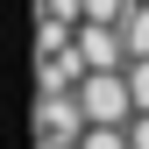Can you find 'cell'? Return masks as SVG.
Listing matches in <instances>:
<instances>
[{"label": "cell", "mask_w": 149, "mask_h": 149, "mask_svg": "<svg viewBox=\"0 0 149 149\" xmlns=\"http://www.w3.org/2000/svg\"><path fill=\"white\" fill-rule=\"evenodd\" d=\"M78 100H85V121L92 128H128V121L142 114V107H135V85H128V64L121 71H85Z\"/></svg>", "instance_id": "1"}, {"label": "cell", "mask_w": 149, "mask_h": 149, "mask_svg": "<svg viewBox=\"0 0 149 149\" xmlns=\"http://www.w3.org/2000/svg\"><path fill=\"white\" fill-rule=\"evenodd\" d=\"M78 50H85L92 71H121V64H128V36H121V22H78Z\"/></svg>", "instance_id": "2"}, {"label": "cell", "mask_w": 149, "mask_h": 149, "mask_svg": "<svg viewBox=\"0 0 149 149\" xmlns=\"http://www.w3.org/2000/svg\"><path fill=\"white\" fill-rule=\"evenodd\" d=\"M85 100L78 92H43L36 100V135H85Z\"/></svg>", "instance_id": "3"}, {"label": "cell", "mask_w": 149, "mask_h": 149, "mask_svg": "<svg viewBox=\"0 0 149 149\" xmlns=\"http://www.w3.org/2000/svg\"><path fill=\"white\" fill-rule=\"evenodd\" d=\"M85 50L78 43H71V50H57V57H36V85H43V92H78L85 85Z\"/></svg>", "instance_id": "4"}, {"label": "cell", "mask_w": 149, "mask_h": 149, "mask_svg": "<svg viewBox=\"0 0 149 149\" xmlns=\"http://www.w3.org/2000/svg\"><path fill=\"white\" fill-rule=\"evenodd\" d=\"M121 36H128V57H149V0H135L121 14Z\"/></svg>", "instance_id": "5"}, {"label": "cell", "mask_w": 149, "mask_h": 149, "mask_svg": "<svg viewBox=\"0 0 149 149\" xmlns=\"http://www.w3.org/2000/svg\"><path fill=\"white\" fill-rule=\"evenodd\" d=\"M78 149H135V142H128V128H85Z\"/></svg>", "instance_id": "6"}, {"label": "cell", "mask_w": 149, "mask_h": 149, "mask_svg": "<svg viewBox=\"0 0 149 149\" xmlns=\"http://www.w3.org/2000/svg\"><path fill=\"white\" fill-rule=\"evenodd\" d=\"M43 14H64V22H85V0H43Z\"/></svg>", "instance_id": "7"}]
</instances>
